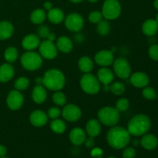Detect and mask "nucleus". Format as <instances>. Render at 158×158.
Instances as JSON below:
<instances>
[{"mask_svg":"<svg viewBox=\"0 0 158 158\" xmlns=\"http://www.w3.org/2000/svg\"><path fill=\"white\" fill-rule=\"evenodd\" d=\"M102 14L106 20H114L121 13V6L118 0H106L102 7Z\"/></svg>","mask_w":158,"mask_h":158,"instance_id":"0eeeda50","label":"nucleus"},{"mask_svg":"<svg viewBox=\"0 0 158 158\" xmlns=\"http://www.w3.org/2000/svg\"><path fill=\"white\" fill-rule=\"evenodd\" d=\"M56 46V48L58 50H60L62 52H64V53H69V52H70L72 51L73 47L72 40L69 37L65 36V35L60 36L57 40Z\"/></svg>","mask_w":158,"mask_h":158,"instance_id":"b1692460","label":"nucleus"},{"mask_svg":"<svg viewBox=\"0 0 158 158\" xmlns=\"http://www.w3.org/2000/svg\"><path fill=\"white\" fill-rule=\"evenodd\" d=\"M14 32V27L9 21L0 22V40L10 38Z\"/></svg>","mask_w":158,"mask_h":158,"instance_id":"393cba45","label":"nucleus"},{"mask_svg":"<svg viewBox=\"0 0 158 158\" xmlns=\"http://www.w3.org/2000/svg\"><path fill=\"white\" fill-rule=\"evenodd\" d=\"M94 60L99 66L106 67V66H110L114 63V53L110 50H101L96 54Z\"/></svg>","mask_w":158,"mask_h":158,"instance_id":"ddd939ff","label":"nucleus"},{"mask_svg":"<svg viewBox=\"0 0 158 158\" xmlns=\"http://www.w3.org/2000/svg\"><path fill=\"white\" fill-rule=\"evenodd\" d=\"M106 141L108 144L114 149H123L130 143L131 134L126 128L114 126L108 131L106 134Z\"/></svg>","mask_w":158,"mask_h":158,"instance_id":"f257e3e1","label":"nucleus"},{"mask_svg":"<svg viewBox=\"0 0 158 158\" xmlns=\"http://www.w3.org/2000/svg\"><path fill=\"white\" fill-rule=\"evenodd\" d=\"M52 102L57 106H64L66 103V95L61 91H56L52 97Z\"/></svg>","mask_w":158,"mask_h":158,"instance_id":"2f4dec72","label":"nucleus"},{"mask_svg":"<svg viewBox=\"0 0 158 158\" xmlns=\"http://www.w3.org/2000/svg\"><path fill=\"white\" fill-rule=\"evenodd\" d=\"M114 73L120 79H127L131 74V67L129 62L123 57L117 58L113 63Z\"/></svg>","mask_w":158,"mask_h":158,"instance_id":"6e6552de","label":"nucleus"},{"mask_svg":"<svg viewBox=\"0 0 158 158\" xmlns=\"http://www.w3.org/2000/svg\"><path fill=\"white\" fill-rule=\"evenodd\" d=\"M43 7L46 10L49 11L51 9H52V4L50 2H46L43 4Z\"/></svg>","mask_w":158,"mask_h":158,"instance_id":"a18cd8bd","label":"nucleus"},{"mask_svg":"<svg viewBox=\"0 0 158 158\" xmlns=\"http://www.w3.org/2000/svg\"><path fill=\"white\" fill-rule=\"evenodd\" d=\"M29 80L27 77H20L17 79L14 83L15 89L19 91H23L27 89L29 87Z\"/></svg>","mask_w":158,"mask_h":158,"instance_id":"7c9ffc66","label":"nucleus"},{"mask_svg":"<svg viewBox=\"0 0 158 158\" xmlns=\"http://www.w3.org/2000/svg\"><path fill=\"white\" fill-rule=\"evenodd\" d=\"M22 66L26 70H37L43 64V57L40 53L34 51H27L20 58Z\"/></svg>","mask_w":158,"mask_h":158,"instance_id":"39448f33","label":"nucleus"},{"mask_svg":"<svg viewBox=\"0 0 158 158\" xmlns=\"http://www.w3.org/2000/svg\"><path fill=\"white\" fill-rule=\"evenodd\" d=\"M97 79L105 86L110 84L114 80V73L107 67H102L97 72Z\"/></svg>","mask_w":158,"mask_h":158,"instance_id":"a211bd4d","label":"nucleus"},{"mask_svg":"<svg viewBox=\"0 0 158 158\" xmlns=\"http://www.w3.org/2000/svg\"><path fill=\"white\" fill-rule=\"evenodd\" d=\"M151 127V119L145 114H137L130 120L127 131L134 137H140L146 134Z\"/></svg>","mask_w":158,"mask_h":158,"instance_id":"f03ea898","label":"nucleus"},{"mask_svg":"<svg viewBox=\"0 0 158 158\" xmlns=\"http://www.w3.org/2000/svg\"><path fill=\"white\" fill-rule=\"evenodd\" d=\"M6 153H7V149L4 145L0 144V157H3L6 156Z\"/></svg>","mask_w":158,"mask_h":158,"instance_id":"c03bdc74","label":"nucleus"},{"mask_svg":"<svg viewBox=\"0 0 158 158\" xmlns=\"http://www.w3.org/2000/svg\"><path fill=\"white\" fill-rule=\"evenodd\" d=\"M48 19L53 24H60L64 19V13L63 10L59 8H52L48 11Z\"/></svg>","mask_w":158,"mask_h":158,"instance_id":"a878e982","label":"nucleus"},{"mask_svg":"<svg viewBox=\"0 0 158 158\" xmlns=\"http://www.w3.org/2000/svg\"><path fill=\"white\" fill-rule=\"evenodd\" d=\"M142 95L145 99L149 100H153L157 97V93L153 87L151 86H145L142 91Z\"/></svg>","mask_w":158,"mask_h":158,"instance_id":"f704fd0d","label":"nucleus"},{"mask_svg":"<svg viewBox=\"0 0 158 158\" xmlns=\"http://www.w3.org/2000/svg\"><path fill=\"white\" fill-rule=\"evenodd\" d=\"M86 133L89 137H97L101 133V124L99 120L96 119H91L86 125Z\"/></svg>","mask_w":158,"mask_h":158,"instance_id":"4be33fe9","label":"nucleus"},{"mask_svg":"<svg viewBox=\"0 0 158 158\" xmlns=\"http://www.w3.org/2000/svg\"><path fill=\"white\" fill-rule=\"evenodd\" d=\"M35 81L37 83V85H43V78L42 77H37Z\"/></svg>","mask_w":158,"mask_h":158,"instance_id":"de8ad7c7","label":"nucleus"},{"mask_svg":"<svg viewBox=\"0 0 158 158\" xmlns=\"http://www.w3.org/2000/svg\"><path fill=\"white\" fill-rule=\"evenodd\" d=\"M70 2H72L73 3H80L81 2H83V0H69Z\"/></svg>","mask_w":158,"mask_h":158,"instance_id":"8fccbe9b","label":"nucleus"},{"mask_svg":"<svg viewBox=\"0 0 158 158\" xmlns=\"http://www.w3.org/2000/svg\"><path fill=\"white\" fill-rule=\"evenodd\" d=\"M18 50H17L16 48L14 47V46L8 47L4 52L5 60H6V61H7V63H14V62L17 60V58H18Z\"/></svg>","mask_w":158,"mask_h":158,"instance_id":"c756f323","label":"nucleus"},{"mask_svg":"<svg viewBox=\"0 0 158 158\" xmlns=\"http://www.w3.org/2000/svg\"><path fill=\"white\" fill-rule=\"evenodd\" d=\"M47 116L49 118L52 119H57L60 117V114H61V110L59 107H56V106H52V107H50L47 111Z\"/></svg>","mask_w":158,"mask_h":158,"instance_id":"4c0bfd02","label":"nucleus"},{"mask_svg":"<svg viewBox=\"0 0 158 158\" xmlns=\"http://www.w3.org/2000/svg\"><path fill=\"white\" fill-rule=\"evenodd\" d=\"M148 55L151 60L158 62V45L154 44L150 46L148 49Z\"/></svg>","mask_w":158,"mask_h":158,"instance_id":"58836bf2","label":"nucleus"},{"mask_svg":"<svg viewBox=\"0 0 158 158\" xmlns=\"http://www.w3.org/2000/svg\"><path fill=\"white\" fill-rule=\"evenodd\" d=\"M29 121H30L31 124L33 125L34 127H41L47 123L48 116L43 111L36 110L31 113L30 116H29Z\"/></svg>","mask_w":158,"mask_h":158,"instance_id":"4468645a","label":"nucleus"},{"mask_svg":"<svg viewBox=\"0 0 158 158\" xmlns=\"http://www.w3.org/2000/svg\"><path fill=\"white\" fill-rule=\"evenodd\" d=\"M155 20H156V21H157V23H158V13L157 14V15H156V18H155Z\"/></svg>","mask_w":158,"mask_h":158,"instance_id":"603ef678","label":"nucleus"},{"mask_svg":"<svg viewBox=\"0 0 158 158\" xmlns=\"http://www.w3.org/2000/svg\"><path fill=\"white\" fill-rule=\"evenodd\" d=\"M91 155L94 158H101L102 155H103V151L100 148H95V149L93 150Z\"/></svg>","mask_w":158,"mask_h":158,"instance_id":"79ce46f5","label":"nucleus"},{"mask_svg":"<svg viewBox=\"0 0 158 158\" xmlns=\"http://www.w3.org/2000/svg\"><path fill=\"white\" fill-rule=\"evenodd\" d=\"M23 103H24V97L20 91L13 89L9 93L6 98V103L9 109L12 110H17L22 107Z\"/></svg>","mask_w":158,"mask_h":158,"instance_id":"9b49d317","label":"nucleus"},{"mask_svg":"<svg viewBox=\"0 0 158 158\" xmlns=\"http://www.w3.org/2000/svg\"><path fill=\"white\" fill-rule=\"evenodd\" d=\"M103 14L101 12H99V11H93L90 13L89 14V21L90 23H94V24H97V23H100V21L103 20Z\"/></svg>","mask_w":158,"mask_h":158,"instance_id":"e433bc0d","label":"nucleus"},{"mask_svg":"<svg viewBox=\"0 0 158 158\" xmlns=\"http://www.w3.org/2000/svg\"><path fill=\"white\" fill-rule=\"evenodd\" d=\"M130 106V101L126 98L119 99L116 103V108L118 110L119 112H124L128 110Z\"/></svg>","mask_w":158,"mask_h":158,"instance_id":"c9c22d12","label":"nucleus"},{"mask_svg":"<svg viewBox=\"0 0 158 158\" xmlns=\"http://www.w3.org/2000/svg\"><path fill=\"white\" fill-rule=\"evenodd\" d=\"M84 143L85 145H86V148H92L94 146V143H95V142H94V137H89L88 138H86V140H85L84 141Z\"/></svg>","mask_w":158,"mask_h":158,"instance_id":"37998d69","label":"nucleus"},{"mask_svg":"<svg viewBox=\"0 0 158 158\" xmlns=\"http://www.w3.org/2000/svg\"><path fill=\"white\" fill-rule=\"evenodd\" d=\"M154 6L157 10H158V0H154Z\"/></svg>","mask_w":158,"mask_h":158,"instance_id":"09e8293b","label":"nucleus"},{"mask_svg":"<svg viewBox=\"0 0 158 158\" xmlns=\"http://www.w3.org/2000/svg\"><path fill=\"white\" fill-rule=\"evenodd\" d=\"M78 66L80 70L84 73H90L94 69V62L89 57L83 56L79 60Z\"/></svg>","mask_w":158,"mask_h":158,"instance_id":"bb28decb","label":"nucleus"},{"mask_svg":"<svg viewBox=\"0 0 158 158\" xmlns=\"http://www.w3.org/2000/svg\"><path fill=\"white\" fill-rule=\"evenodd\" d=\"M50 128L54 133L62 134L66 131V124L64 120L60 119H54L50 122Z\"/></svg>","mask_w":158,"mask_h":158,"instance_id":"c85d7f7f","label":"nucleus"},{"mask_svg":"<svg viewBox=\"0 0 158 158\" xmlns=\"http://www.w3.org/2000/svg\"><path fill=\"white\" fill-rule=\"evenodd\" d=\"M110 89L114 94L120 96L123 94V93L126 90V87H125V85L121 82H115L110 85Z\"/></svg>","mask_w":158,"mask_h":158,"instance_id":"72a5a7b5","label":"nucleus"},{"mask_svg":"<svg viewBox=\"0 0 158 158\" xmlns=\"http://www.w3.org/2000/svg\"><path fill=\"white\" fill-rule=\"evenodd\" d=\"M97 25V32L100 35H106L110 32V26L106 20H102Z\"/></svg>","mask_w":158,"mask_h":158,"instance_id":"473e14b6","label":"nucleus"},{"mask_svg":"<svg viewBox=\"0 0 158 158\" xmlns=\"http://www.w3.org/2000/svg\"><path fill=\"white\" fill-rule=\"evenodd\" d=\"M140 143L144 149L148 151H153L158 146V139L152 134H146L143 135Z\"/></svg>","mask_w":158,"mask_h":158,"instance_id":"aec40b11","label":"nucleus"},{"mask_svg":"<svg viewBox=\"0 0 158 158\" xmlns=\"http://www.w3.org/2000/svg\"><path fill=\"white\" fill-rule=\"evenodd\" d=\"M66 78L63 73L57 69H51L45 73L43 77V85L49 90H61L65 86Z\"/></svg>","mask_w":158,"mask_h":158,"instance_id":"7ed1b4c3","label":"nucleus"},{"mask_svg":"<svg viewBox=\"0 0 158 158\" xmlns=\"http://www.w3.org/2000/svg\"><path fill=\"white\" fill-rule=\"evenodd\" d=\"M69 140L73 144L80 146L84 143L86 138V133L81 127H75L69 133Z\"/></svg>","mask_w":158,"mask_h":158,"instance_id":"dca6fc26","label":"nucleus"},{"mask_svg":"<svg viewBox=\"0 0 158 158\" xmlns=\"http://www.w3.org/2000/svg\"><path fill=\"white\" fill-rule=\"evenodd\" d=\"M80 86L86 94L94 95L100 92V83L97 77L93 74L85 73L80 79Z\"/></svg>","mask_w":158,"mask_h":158,"instance_id":"423d86ee","label":"nucleus"},{"mask_svg":"<svg viewBox=\"0 0 158 158\" xmlns=\"http://www.w3.org/2000/svg\"><path fill=\"white\" fill-rule=\"evenodd\" d=\"M130 82L137 88H144L150 82L149 77L145 73L136 72L131 76Z\"/></svg>","mask_w":158,"mask_h":158,"instance_id":"2eb2a0df","label":"nucleus"},{"mask_svg":"<svg viewBox=\"0 0 158 158\" xmlns=\"http://www.w3.org/2000/svg\"><path fill=\"white\" fill-rule=\"evenodd\" d=\"M50 30L48 26H45V25H41L40 27L38 28V36L40 38L43 39H47L48 35L50 33Z\"/></svg>","mask_w":158,"mask_h":158,"instance_id":"ea45409f","label":"nucleus"},{"mask_svg":"<svg viewBox=\"0 0 158 158\" xmlns=\"http://www.w3.org/2000/svg\"><path fill=\"white\" fill-rule=\"evenodd\" d=\"M15 74L14 68L10 63H3L0 66V82L6 83L12 80Z\"/></svg>","mask_w":158,"mask_h":158,"instance_id":"412c9836","label":"nucleus"},{"mask_svg":"<svg viewBox=\"0 0 158 158\" xmlns=\"http://www.w3.org/2000/svg\"><path fill=\"white\" fill-rule=\"evenodd\" d=\"M56 39V35L54 33H52V32H50V33L49 34V35H48L47 39L46 40H49V41H51V42H53L54 40H55Z\"/></svg>","mask_w":158,"mask_h":158,"instance_id":"49530a36","label":"nucleus"},{"mask_svg":"<svg viewBox=\"0 0 158 158\" xmlns=\"http://www.w3.org/2000/svg\"><path fill=\"white\" fill-rule=\"evenodd\" d=\"M136 156V150L131 147H126L123 150V158H134Z\"/></svg>","mask_w":158,"mask_h":158,"instance_id":"a19ab883","label":"nucleus"},{"mask_svg":"<svg viewBox=\"0 0 158 158\" xmlns=\"http://www.w3.org/2000/svg\"><path fill=\"white\" fill-rule=\"evenodd\" d=\"M98 120L106 127H114L120 120V112L116 107L105 106L98 112Z\"/></svg>","mask_w":158,"mask_h":158,"instance_id":"20e7f679","label":"nucleus"},{"mask_svg":"<svg viewBox=\"0 0 158 158\" xmlns=\"http://www.w3.org/2000/svg\"><path fill=\"white\" fill-rule=\"evenodd\" d=\"M89 2H97L98 0H88Z\"/></svg>","mask_w":158,"mask_h":158,"instance_id":"3c124183","label":"nucleus"},{"mask_svg":"<svg viewBox=\"0 0 158 158\" xmlns=\"http://www.w3.org/2000/svg\"><path fill=\"white\" fill-rule=\"evenodd\" d=\"M46 18V13L43 9H37L32 11L30 15V20L33 24L40 25L45 21Z\"/></svg>","mask_w":158,"mask_h":158,"instance_id":"cd10ccee","label":"nucleus"},{"mask_svg":"<svg viewBox=\"0 0 158 158\" xmlns=\"http://www.w3.org/2000/svg\"><path fill=\"white\" fill-rule=\"evenodd\" d=\"M0 158H8V157H0Z\"/></svg>","mask_w":158,"mask_h":158,"instance_id":"5fc2aeb1","label":"nucleus"},{"mask_svg":"<svg viewBox=\"0 0 158 158\" xmlns=\"http://www.w3.org/2000/svg\"><path fill=\"white\" fill-rule=\"evenodd\" d=\"M142 31L148 36H153L158 32V23L154 19H147L142 25Z\"/></svg>","mask_w":158,"mask_h":158,"instance_id":"5701e85b","label":"nucleus"},{"mask_svg":"<svg viewBox=\"0 0 158 158\" xmlns=\"http://www.w3.org/2000/svg\"><path fill=\"white\" fill-rule=\"evenodd\" d=\"M84 25V20L81 15L76 12L69 14L65 19V26L71 32H77L81 30Z\"/></svg>","mask_w":158,"mask_h":158,"instance_id":"1a4fd4ad","label":"nucleus"},{"mask_svg":"<svg viewBox=\"0 0 158 158\" xmlns=\"http://www.w3.org/2000/svg\"><path fill=\"white\" fill-rule=\"evenodd\" d=\"M40 38L35 34H29L23 38L22 41V46L27 51H33L39 48L40 44Z\"/></svg>","mask_w":158,"mask_h":158,"instance_id":"f3484780","label":"nucleus"},{"mask_svg":"<svg viewBox=\"0 0 158 158\" xmlns=\"http://www.w3.org/2000/svg\"><path fill=\"white\" fill-rule=\"evenodd\" d=\"M61 114L64 120L69 122H76L80 119L82 116L81 110L77 105L66 104L61 111Z\"/></svg>","mask_w":158,"mask_h":158,"instance_id":"f8f14e48","label":"nucleus"},{"mask_svg":"<svg viewBox=\"0 0 158 158\" xmlns=\"http://www.w3.org/2000/svg\"><path fill=\"white\" fill-rule=\"evenodd\" d=\"M32 98L35 103L42 104L47 98V92L43 85H36L32 92Z\"/></svg>","mask_w":158,"mask_h":158,"instance_id":"6ab92c4d","label":"nucleus"},{"mask_svg":"<svg viewBox=\"0 0 158 158\" xmlns=\"http://www.w3.org/2000/svg\"><path fill=\"white\" fill-rule=\"evenodd\" d=\"M157 98H158V93H157Z\"/></svg>","mask_w":158,"mask_h":158,"instance_id":"6e6d98bb","label":"nucleus"},{"mask_svg":"<svg viewBox=\"0 0 158 158\" xmlns=\"http://www.w3.org/2000/svg\"><path fill=\"white\" fill-rule=\"evenodd\" d=\"M40 54L43 58L46 60H53L58 53V49L53 42L46 40L40 43L39 46Z\"/></svg>","mask_w":158,"mask_h":158,"instance_id":"9d476101","label":"nucleus"},{"mask_svg":"<svg viewBox=\"0 0 158 158\" xmlns=\"http://www.w3.org/2000/svg\"><path fill=\"white\" fill-rule=\"evenodd\" d=\"M107 158H116V157H107Z\"/></svg>","mask_w":158,"mask_h":158,"instance_id":"864d4df0","label":"nucleus"}]
</instances>
